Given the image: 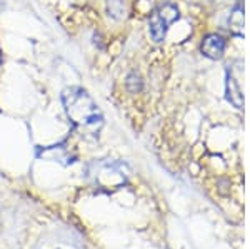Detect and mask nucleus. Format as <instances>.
Returning <instances> with one entry per match:
<instances>
[{
  "label": "nucleus",
  "instance_id": "f257e3e1",
  "mask_svg": "<svg viewBox=\"0 0 250 249\" xmlns=\"http://www.w3.org/2000/svg\"><path fill=\"white\" fill-rule=\"evenodd\" d=\"M62 104L67 119L85 137H97L104 127V114L87 91L67 87L62 92Z\"/></svg>",
  "mask_w": 250,
  "mask_h": 249
},
{
  "label": "nucleus",
  "instance_id": "f03ea898",
  "mask_svg": "<svg viewBox=\"0 0 250 249\" xmlns=\"http://www.w3.org/2000/svg\"><path fill=\"white\" fill-rule=\"evenodd\" d=\"M130 171L127 164L114 159H99L88 164L87 178L100 192H115L127 184Z\"/></svg>",
  "mask_w": 250,
  "mask_h": 249
},
{
  "label": "nucleus",
  "instance_id": "7ed1b4c3",
  "mask_svg": "<svg viewBox=\"0 0 250 249\" xmlns=\"http://www.w3.org/2000/svg\"><path fill=\"white\" fill-rule=\"evenodd\" d=\"M180 17V12L177 9V5L167 2L162 3L160 7L152 12L150 19H148V30H150V35L155 42H162L167 35L168 29L173 22H177Z\"/></svg>",
  "mask_w": 250,
  "mask_h": 249
},
{
  "label": "nucleus",
  "instance_id": "20e7f679",
  "mask_svg": "<svg viewBox=\"0 0 250 249\" xmlns=\"http://www.w3.org/2000/svg\"><path fill=\"white\" fill-rule=\"evenodd\" d=\"M225 92H227V100L237 109H242L244 106V94H242L240 79L235 74V69L230 67L227 69V82H225Z\"/></svg>",
  "mask_w": 250,
  "mask_h": 249
},
{
  "label": "nucleus",
  "instance_id": "39448f33",
  "mask_svg": "<svg viewBox=\"0 0 250 249\" xmlns=\"http://www.w3.org/2000/svg\"><path fill=\"white\" fill-rule=\"evenodd\" d=\"M225 47H227V42H225V39L222 37V35L208 34V35H205L200 49H202V54L205 57H208L212 60H219L222 59V55H224Z\"/></svg>",
  "mask_w": 250,
  "mask_h": 249
},
{
  "label": "nucleus",
  "instance_id": "423d86ee",
  "mask_svg": "<svg viewBox=\"0 0 250 249\" xmlns=\"http://www.w3.org/2000/svg\"><path fill=\"white\" fill-rule=\"evenodd\" d=\"M42 158H45V159H50V160H54V162H62V160H67V164L68 162H74V158H72V154H70V151L67 149L65 146H50V147H47V149H43L42 151Z\"/></svg>",
  "mask_w": 250,
  "mask_h": 249
},
{
  "label": "nucleus",
  "instance_id": "0eeeda50",
  "mask_svg": "<svg viewBox=\"0 0 250 249\" xmlns=\"http://www.w3.org/2000/svg\"><path fill=\"white\" fill-rule=\"evenodd\" d=\"M229 29L233 35H244V9L242 5H237L229 15Z\"/></svg>",
  "mask_w": 250,
  "mask_h": 249
},
{
  "label": "nucleus",
  "instance_id": "6e6552de",
  "mask_svg": "<svg viewBox=\"0 0 250 249\" xmlns=\"http://www.w3.org/2000/svg\"><path fill=\"white\" fill-rule=\"evenodd\" d=\"M107 12L112 19L122 20L125 17V14H127L124 0H107Z\"/></svg>",
  "mask_w": 250,
  "mask_h": 249
},
{
  "label": "nucleus",
  "instance_id": "1a4fd4ad",
  "mask_svg": "<svg viewBox=\"0 0 250 249\" xmlns=\"http://www.w3.org/2000/svg\"><path fill=\"white\" fill-rule=\"evenodd\" d=\"M127 87L130 89L132 92H137L140 91V87H142V82H140V77L135 74H130L127 77Z\"/></svg>",
  "mask_w": 250,
  "mask_h": 249
}]
</instances>
